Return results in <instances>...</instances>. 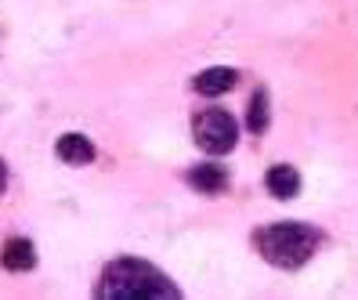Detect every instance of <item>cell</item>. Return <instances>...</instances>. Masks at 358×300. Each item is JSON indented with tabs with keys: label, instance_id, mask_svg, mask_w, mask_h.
I'll return each instance as SVG.
<instances>
[{
	"label": "cell",
	"instance_id": "cell-1",
	"mask_svg": "<svg viewBox=\"0 0 358 300\" xmlns=\"http://www.w3.org/2000/svg\"><path fill=\"white\" fill-rule=\"evenodd\" d=\"M98 297L105 300H152V297H166L174 300L178 286H171V278L163 271H156L152 264L134 261V257H123V261H113L101 275Z\"/></svg>",
	"mask_w": 358,
	"mask_h": 300
},
{
	"label": "cell",
	"instance_id": "cell-2",
	"mask_svg": "<svg viewBox=\"0 0 358 300\" xmlns=\"http://www.w3.org/2000/svg\"><path fill=\"white\" fill-rule=\"evenodd\" d=\"M322 235L308 228V224H297V221H282V224H271L264 235H261V253L268 257L271 264L279 268H301L308 257L315 253Z\"/></svg>",
	"mask_w": 358,
	"mask_h": 300
},
{
	"label": "cell",
	"instance_id": "cell-3",
	"mask_svg": "<svg viewBox=\"0 0 358 300\" xmlns=\"http://www.w3.org/2000/svg\"><path fill=\"white\" fill-rule=\"evenodd\" d=\"M236 138H239L236 120H231L228 113H221V109H210V113H203L196 120V141H199L203 152H210V156L231 152V148H236Z\"/></svg>",
	"mask_w": 358,
	"mask_h": 300
},
{
	"label": "cell",
	"instance_id": "cell-4",
	"mask_svg": "<svg viewBox=\"0 0 358 300\" xmlns=\"http://www.w3.org/2000/svg\"><path fill=\"white\" fill-rule=\"evenodd\" d=\"M236 80H239V73H236V69H228V66H214V69H203V73L196 76L192 87H196L199 94H206V98H214V94H228L231 87H236Z\"/></svg>",
	"mask_w": 358,
	"mask_h": 300
},
{
	"label": "cell",
	"instance_id": "cell-5",
	"mask_svg": "<svg viewBox=\"0 0 358 300\" xmlns=\"http://www.w3.org/2000/svg\"><path fill=\"white\" fill-rule=\"evenodd\" d=\"M0 264L8 271H29L36 264V250L29 239H8L4 250H0Z\"/></svg>",
	"mask_w": 358,
	"mask_h": 300
},
{
	"label": "cell",
	"instance_id": "cell-6",
	"mask_svg": "<svg viewBox=\"0 0 358 300\" xmlns=\"http://www.w3.org/2000/svg\"><path fill=\"white\" fill-rule=\"evenodd\" d=\"M268 188H271V196L275 199H293L301 192V174H297V166H271L268 170Z\"/></svg>",
	"mask_w": 358,
	"mask_h": 300
},
{
	"label": "cell",
	"instance_id": "cell-7",
	"mask_svg": "<svg viewBox=\"0 0 358 300\" xmlns=\"http://www.w3.org/2000/svg\"><path fill=\"white\" fill-rule=\"evenodd\" d=\"M55 152L66 159V163H76V166H83V163H91L94 159V145L83 138V134H66V138H58V145H55Z\"/></svg>",
	"mask_w": 358,
	"mask_h": 300
},
{
	"label": "cell",
	"instance_id": "cell-8",
	"mask_svg": "<svg viewBox=\"0 0 358 300\" xmlns=\"http://www.w3.org/2000/svg\"><path fill=\"white\" fill-rule=\"evenodd\" d=\"M188 181H192V188L206 192V196H217V192H224V188H228V174H224V166H214V163L196 166L192 174H188Z\"/></svg>",
	"mask_w": 358,
	"mask_h": 300
},
{
	"label": "cell",
	"instance_id": "cell-9",
	"mask_svg": "<svg viewBox=\"0 0 358 300\" xmlns=\"http://www.w3.org/2000/svg\"><path fill=\"white\" fill-rule=\"evenodd\" d=\"M246 127H250L254 134H264V131H268V94H264V91H254V98H250Z\"/></svg>",
	"mask_w": 358,
	"mask_h": 300
},
{
	"label": "cell",
	"instance_id": "cell-10",
	"mask_svg": "<svg viewBox=\"0 0 358 300\" xmlns=\"http://www.w3.org/2000/svg\"><path fill=\"white\" fill-rule=\"evenodd\" d=\"M4 181H8V166L0 163V192H4Z\"/></svg>",
	"mask_w": 358,
	"mask_h": 300
}]
</instances>
